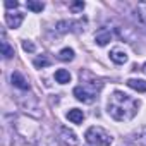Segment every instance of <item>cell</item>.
Returning a JSON list of instances; mask_svg holds the SVG:
<instances>
[{
    "label": "cell",
    "instance_id": "1",
    "mask_svg": "<svg viewBox=\"0 0 146 146\" xmlns=\"http://www.w3.org/2000/svg\"><path fill=\"white\" fill-rule=\"evenodd\" d=\"M137 108H139V102L136 98L125 95L124 91H113L107 103L108 115L119 122L134 119V115L137 113Z\"/></svg>",
    "mask_w": 146,
    "mask_h": 146
},
{
    "label": "cell",
    "instance_id": "2",
    "mask_svg": "<svg viewBox=\"0 0 146 146\" xmlns=\"http://www.w3.org/2000/svg\"><path fill=\"white\" fill-rule=\"evenodd\" d=\"M84 137H86V141H88L90 144H93V146H110V144L113 143L112 134H108L103 127H98V125L90 127V129L86 131Z\"/></svg>",
    "mask_w": 146,
    "mask_h": 146
},
{
    "label": "cell",
    "instance_id": "3",
    "mask_svg": "<svg viewBox=\"0 0 146 146\" xmlns=\"http://www.w3.org/2000/svg\"><path fill=\"white\" fill-rule=\"evenodd\" d=\"M19 107L26 112V113H29V115H33V117H41L43 115V112H41V108H40V103H38V100L35 98V96H23V98H19Z\"/></svg>",
    "mask_w": 146,
    "mask_h": 146
},
{
    "label": "cell",
    "instance_id": "4",
    "mask_svg": "<svg viewBox=\"0 0 146 146\" xmlns=\"http://www.w3.org/2000/svg\"><path fill=\"white\" fill-rule=\"evenodd\" d=\"M74 96L79 100V102H83V103H93L95 102V98H96V91L95 90H90L88 86H76L74 88Z\"/></svg>",
    "mask_w": 146,
    "mask_h": 146
},
{
    "label": "cell",
    "instance_id": "5",
    "mask_svg": "<svg viewBox=\"0 0 146 146\" xmlns=\"http://www.w3.org/2000/svg\"><path fill=\"white\" fill-rule=\"evenodd\" d=\"M58 137H60V141H62L65 146H78V144H79V137H78V134L72 131V129L65 127V125L60 127V131H58Z\"/></svg>",
    "mask_w": 146,
    "mask_h": 146
},
{
    "label": "cell",
    "instance_id": "6",
    "mask_svg": "<svg viewBox=\"0 0 146 146\" xmlns=\"http://www.w3.org/2000/svg\"><path fill=\"white\" fill-rule=\"evenodd\" d=\"M23 21H24V14H21V12H9V14H5V24L9 28H12V29H17L23 24Z\"/></svg>",
    "mask_w": 146,
    "mask_h": 146
},
{
    "label": "cell",
    "instance_id": "7",
    "mask_svg": "<svg viewBox=\"0 0 146 146\" xmlns=\"http://www.w3.org/2000/svg\"><path fill=\"white\" fill-rule=\"evenodd\" d=\"M110 40H112V33H110V29H107V28H102V29H98V31L95 33V41H96V45H100V46L108 45Z\"/></svg>",
    "mask_w": 146,
    "mask_h": 146
},
{
    "label": "cell",
    "instance_id": "8",
    "mask_svg": "<svg viewBox=\"0 0 146 146\" xmlns=\"http://www.w3.org/2000/svg\"><path fill=\"white\" fill-rule=\"evenodd\" d=\"M11 81H12V84L16 88H19L23 91L29 90V83H28V79L21 74V72H12V74H11Z\"/></svg>",
    "mask_w": 146,
    "mask_h": 146
},
{
    "label": "cell",
    "instance_id": "9",
    "mask_svg": "<svg viewBox=\"0 0 146 146\" xmlns=\"http://www.w3.org/2000/svg\"><path fill=\"white\" fill-rule=\"evenodd\" d=\"M110 58H112V62H115V64H119V65H122V64H125L127 62V53L122 50V48H113L112 52H110Z\"/></svg>",
    "mask_w": 146,
    "mask_h": 146
},
{
    "label": "cell",
    "instance_id": "10",
    "mask_svg": "<svg viewBox=\"0 0 146 146\" xmlns=\"http://www.w3.org/2000/svg\"><path fill=\"white\" fill-rule=\"evenodd\" d=\"M67 119L72 122V124H81L84 120V112L79 110V108H70L67 112Z\"/></svg>",
    "mask_w": 146,
    "mask_h": 146
},
{
    "label": "cell",
    "instance_id": "11",
    "mask_svg": "<svg viewBox=\"0 0 146 146\" xmlns=\"http://www.w3.org/2000/svg\"><path fill=\"white\" fill-rule=\"evenodd\" d=\"M125 84H127L129 88L139 91V93H146V81H143V79H127Z\"/></svg>",
    "mask_w": 146,
    "mask_h": 146
},
{
    "label": "cell",
    "instance_id": "12",
    "mask_svg": "<svg viewBox=\"0 0 146 146\" xmlns=\"http://www.w3.org/2000/svg\"><path fill=\"white\" fill-rule=\"evenodd\" d=\"M55 81H57V83H60V84L69 83V81H70V72H69V70H65V69H58V70L55 72Z\"/></svg>",
    "mask_w": 146,
    "mask_h": 146
},
{
    "label": "cell",
    "instance_id": "13",
    "mask_svg": "<svg viewBox=\"0 0 146 146\" xmlns=\"http://www.w3.org/2000/svg\"><path fill=\"white\" fill-rule=\"evenodd\" d=\"M26 7H28L29 11H33V12H41V11L45 9V4L40 2V0H28V2H26Z\"/></svg>",
    "mask_w": 146,
    "mask_h": 146
},
{
    "label": "cell",
    "instance_id": "14",
    "mask_svg": "<svg viewBox=\"0 0 146 146\" xmlns=\"http://www.w3.org/2000/svg\"><path fill=\"white\" fill-rule=\"evenodd\" d=\"M58 58L62 62H70L72 58H74V50H72V48H62L58 52Z\"/></svg>",
    "mask_w": 146,
    "mask_h": 146
},
{
    "label": "cell",
    "instance_id": "15",
    "mask_svg": "<svg viewBox=\"0 0 146 146\" xmlns=\"http://www.w3.org/2000/svg\"><path fill=\"white\" fill-rule=\"evenodd\" d=\"M2 55H4L5 58H12V57H14V48L9 45V41H7L5 38H2Z\"/></svg>",
    "mask_w": 146,
    "mask_h": 146
},
{
    "label": "cell",
    "instance_id": "16",
    "mask_svg": "<svg viewBox=\"0 0 146 146\" xmlns=\"http://www.w3.org/2000/svg\"><path fill=\"white\" fill-rule=\"evenodd\" d=\"M136 14H137V19H139V23L146 26V5H144V4L137 5V9H136Z\"/></svg>",
    "mask_w": 146,
    "mask_h": 146
},
{
    "label": "cell",
    "instance_id": "17",
    "mask_svg": "<svg viewBox=\"0 0 146 146\" xmlns=\"http://www.w3.org/2000/svg\"><path fill=\"white\" fill-rule=\"evenodd\" d=\"M70 26H72V23H69V21H60V23H57L55 29H57L58 33H67V31L70 29Z\"/></svg>",
    "mask_w": 146,
    "mask_h": 146
},
{
    "label": "cell",
    "instance_id": "18",
    "mask_svg": "<svg viewBox=\"0 0 146 146\" xmlns=\"http://www.w3.org/2000/svg\"><path fill=\"white\" fill-rule=\"evenodd\" d=\"M46 65H50V60H48L46 57H38V58H35V67L41 69V67H46Z\"/></svg>",
    "mask_w": 146,
    "mask_h": 146
},
{
    "label": "cell",
    "instance_id": "19",
    "mask_svg": "<svg viewBox=\"0 0 146 146\" xmlns=\"http://www.w3.org/2000/svg\"><path fill=\"white\" fill-rule=\"evenodd\" d=\"M83 9H84V2H83V0L70 4V11H72V12H79V11H83Z\"/></svg>",
    "mask_w": 146,
    "mask_h": 146
},
{
    "label": "cell",
    "instance_id": "20",
    "mask_svg": "<svg viewBox=\"0 0 146 146\" xmlns=\"http://www.w3.org/2000/svg\"><path fill=\"white\" fill-rule=\"evenodd\" d=\"M23 48H24L26 52H35V50H36L35 43H33V41H29V40H24V41H23Z\"/></svg>",
    "mask_w": 146,
    "mask_h": 146
},
{
    "label": "cell",
    "instance_id": "21",
    "mask_svg": "<svg viewBox=\"0 0 146 146\" xmlns=\"http://www.w3.org/2000/svg\"><path fill=\"white\" fill-rule=\"evenodd\" d=\"M4 5H5V7H7V9H16V7H17V5H19V4H17V2H16V0H7V2H5V4H4Z\"/></svg>",
    "mask_w": 146,
    "mask_h": 146
},
{
    "label": "cell",
    "instance_id": "22",
    "mask_svg": "<svg viewBox=\"0 0 146 146\" xmlns=\"http://www.w3.org/2000/svg\"><path fill=\"white\" fill-rule=\"evenodd\" d=\"M141 70L144 72V74H146V64H143V67H141Z\"/></svg>",
    "mask_w": 146,
    "mask_h": 146
}]
</instances>
